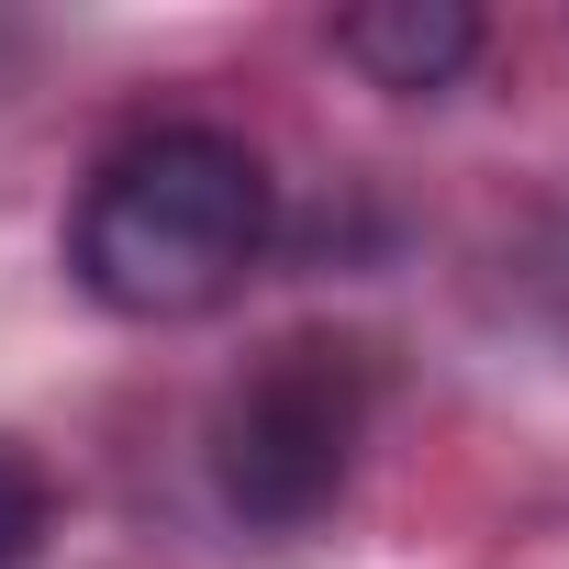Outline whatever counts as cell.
I'll return each instance as SVG.
<instances>
[{
  "label": "cell",
  "mask_w": 569,
  "mask_h": 569,
  "mask_svg": "<svg viewBox=\"0 0 569 569\" xmlns=\"http://www.w3.org/2000/svg\"><path fill=\"white\" fill-rule=\"evenodd\" d=\"M369 447V347L347 336H279L268 358H246L212 402L201 469L212 502L257 536H313Z\"/></svg>",
  "instance_id": "obj_2"
},
{
  "label": "cell",
  "mask_w": 569,
  "mask_h": 569,
  "mask_svg": "<svg viewBox=\"0 0 569 569\" xmlns=\"http://www.w3.org/2000/svg\"><path fill=\"white\" fill-rule=\"evenodd\" d=\"M46 525H57V480H46V458L0 436V569H23V558L46 547Z\"/></svg>",
  "instance_id": "obj_4"
},
{
  "label": "cell",
  "mask_w": 569,
  "mask_h": 569,
  "mask_svg": "<svg viewBox=\"0 0 569 569\" xmlns=\"http://www.w3.org/2000/svg\"><path fill=\"white\" fill-rule=\"evenodd\" d=\"M336 57L391 90V101H425V90H458L469 57H480V12L469 0H358L336 23Z\"/></svg>",
  "instance_id": "obj_3"
},
{
  "label": "cell",
  "mask_w": 569,
  "mask_h": 569,
  "mask_svg": "<svg viewBox=\"0 0 569 569\" xmlns=\"http://www.w3.org/2000/svg\"><path fill=\"white\" fill-rule=\"evenodd\" d=\"M279 234L268 157L223 123H146L123 134L68 223L79 291L123 325H201L246 291V268Z\"/></svg>",
  "instance_id": "obj_1"
}]
</instances>
